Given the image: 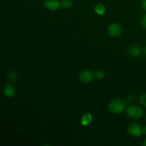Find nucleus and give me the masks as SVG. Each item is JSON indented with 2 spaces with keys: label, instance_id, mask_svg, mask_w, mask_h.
<instances>
[{
  "label": "nucleus",
  "instance_id": "obj_12",
  "mask_svg": "<svg viewBox=\"0 0 146 146\" xmlns=\"http://www.w3.org/2000/svg\"><path fill=\"white\" fill-rule=\"evenodd\" d=\"M60 4H61V7H62L63 8L68 9L71 7L73 3L71 0H61Z\"/></svg>",
  "mask_w": 146,
  "mask_h": 146
},
{
  "label": "nucleus",
  "instance_id": "obj_10",
  "mask_svg": "<svg viewBox=\"0 0 146 146\" xmlns=\"http://www.w3.org/2000/svg\"><path fill=\"white\" fill-rule=\"evenodd\" d=\"M94 10H95L96 14H97L98 15H104L106 12V8L104 7V4H97L95 6V8H94Z\"/></svg>",
  "mask_w": 146,
  "mask_h": 146
},
{
  "label": "nucleus",
  "instance_id": "obj_5",
  "mask_svg": "<svg viewBox=\"0 0 146 146\" xmlns=\"http://www.w3.org/2000/svg\"><path fill=\"white\" fill-rule=\"evenodd\" d=\"M107 31L111 36H118L122 34L123 28L120 24H116V23H113L108 26Z\"/></svg>",
  "mask_w": 146,
  "mask_h": 146
},
{
  "label": "nucleus",
  "instance_id": "obj_7",
  "mask_svg": "<svg viewBox=\"0 0 146 146\" xmlns=\"http://www.w3.org/2000/svg\"><path fill=\"white\" fill-rule=\"evenodd\" d=\"M128 52L129 55L133 57H138L142 54L143 50L140 46L133 45L130 46L128 49Z\"/></svg>",
  "mask_w": 146,
  "mask_h": 146
},
{
  "label": "nucleus",
  "instance_id": "obj_15",
  "mask_svg": "<svg viewBox=\"0 0 146 146\" xmlns=\"http://www.w3.org/2000/svg\"><path fill=\"white\" fill-rule=\"evenodd\" d=\"M141 26L143 27V28L146 29V14H145V15L142 17V19H141Z\"/></svg>",
  "mask_w": 146,
  "mask_h": 146
},
{
  "label": "nucleus",
  "instance_id": "obj_14",
  "mask_svg": "<svg viewBox=\"0 0 146 146\" xmlns=\"http://www.w3.org/2000/svg\"><path fill=\"white\" fill-rule=\"evenodd\" d=\"M139 101L141 105L146 107V93L141 94L139 98Z\"/></svg>",
  "mask_w": 146,
  "mask_h": 146
},
{
  "label": "nucleus",
  "instance_id": "obj_4",
  "mask_svg": "<svg viewBox=\"0 0 146 146\" xmlns=\"http://www.w3.org/2000/svg\"><path fill=\"white\" fill-rule=\"evenodd\" d=\"M95 78L94 74L89 70H84L78 75V79L82 84H88Z\"/></svg>",
  "mask_w": 146,
  "mask_h": 146
},
{
  "label": "nucleus",
  "instance_id": "obj_19",
  "mask_svg": "<svg viewBox=\"0 0 146 146\" xmlns=\"http://www.w3.org/2000/svg\"><path fill=\"white\" fill-rule=\"evenodd\" d=\"M144 51H145V55H146V46H145V49H144Z\"/></svg>",
  "mask_w": 146,
  "mask_h": 146
},
{
  "label": "nucleus",
  "instance_id": "obj_8",
  "mask_svg": "<svg viewBox=\"0 0 146 146\" xmlns=\"http://www.w3.org/2000/svg\"><path fill=\"white\" fill-rule=\"evenodd\" d=\"M4 94L7 97L12 98V97H14L16 94L15 88H14V87L11 84H7V85L5 86V87H4Z\"/></svg>",
  "mask_w": 146,
  "mask_h": 146
},
{
  "label": "nucleus",
  "instance_id": "obj_3",
  "mask_svg": "<svg viewBox=\"0 0 146 146\" xmlns=\"http://www.w3.org/2000/svg\"><path fill=\"white\" fill-rule=\"evenodd\" d=\"M128 134L134 138H140L143 134V128L138 124L135 123H131L127 128Z\"/></svg>",
  "mask_w": 146,
  "mask_h": 146
},
{
  "label": "nucleus",
  "instance_id": "obj_6",
  "mask_svg": "<svg viewBox=\"0 0 146 146\" xmlns=\"http://www.w3.org/2000/svg\"><path fill=\"white\" fill-rule=\"evenodd\" d=\"M61 6L58 0H46L44 1V7L49 11H56Z\"/></svg>",
  "mask_w": 146,
  "mask_h": 146
},
{
  "label": "nucleus",
  "instance_id": "obj_18",
  "mask_svg": "<svg viewBox=\"0 0 146 146\" xmlns=\"http://www.w3.org/2000/svg\"><path fill=\"white\" fill-rule=\"evenodd\" d=\"M142 145L143 146H146V139L144 140L143 142V143H142Z\"/></svg>",
  "mask_w": 146,
  "mask_h": 146
},
{
  "label": "nucleus",
  "instance_id": "obj_16",
  "mask_svg": "<svg viewBox=\"0 0 146 146\" xmlns=\"http://www.w3.org/2000/svg\"><path fill=\"white\" fill-rule=\"evenodd\" d=\"M141 7H142L143 9L146 11V0H143L142 3H141Z\"/></svg>",
  "mask_w": 146,
  "mask_h": 146
},
{
  "label": "nucleus",
  "instance_id": "obj_2",
  "mask_svg": "<svg viewBox=\"0 0 146 146\" xmlns=\"http://www.w3.org/2000/svg\"><path fill=\"white\" fill-rule=\"evenodd\" d=\"M126 114L128 117L132 119H140L143 115V110L138 106H131L126 109Z\"/></svg>",
  "mask_w": 146,
  "mask_h": 146
},
{
  "label": "nucleus",
  "instance_id": "obj_13",
  "mask_svg": "<svg viewBox=\"0 0 146 146\" xmlns=\"http://www.w3.org/2000/svg\"><path fill=\"white\" fill-rule=\"evenodd\" d=\"M94 76L97 79H102L105 76V73L103 70H97L94 73Z\"/></svg>",
  "mask_w": 146,
  "mask_h": 146
},
{
  "label": "nucleus",
  "instance_id": "obj_9",
  "mask_svg": "<svg viewBox=\"0 0 146 146\" xmlns=\"http://www.w3.org/2000/svg\"><path fill=\"white\" fill-rule=\"evenodd\" d=\"M93 121V115L92 114L90 113H86L84 114L81 118V124L84 126H88L90 124L92 123Z\"/></svg>",
  "mask_w": 146,
  "mask_h": 146
},
{
  "label": "nucleus",
  "instance_id": "obj_17",
  "mask_svg": "<svg viewBox=\"0 0 146 146\" xmlns=\"http://www.w3.org/2000/svg\"><path fill=\"white\" fill-rule=\"evenodd\" d=\"M143 133L146 135V125H145V126L143 128Z\"/></svg>",
  "mask_w": 146,
  "mask_h": 146
},
{
  "label": "nucleus",
  "instance_id": "obj_11",
  "mask_svg": "<svg viewBox=\"0 0 146 146\" xmlns=\"http://www.w3.org/2000/svg\"><path fill=\"white\" fill-rule=\"evenodd\" d=\"M17 77H18L17 74L14 71H9V72L7 74V79H8V81L11 83L17 81Z\"/></svg>",
  "mask_w": 146,
  "mask_h": 146
},
{
  "label": "nucleus",
  "instance_id": "obj_1",
  "mask_svg": "<svg viewBox=\"0 0 146 146\" xmlns=\"http://www.w3.org/2000/svg\"><path fill=\"white\" fill-rule=\"evenodd\" d=\"M126 104L124 100L121 98H114L112 99L108 104L109 110L114 114L122 113L125 109Z\"/></svg>",
  "mask_w": 146,
  "mask_h": 146
}]
</instances>
